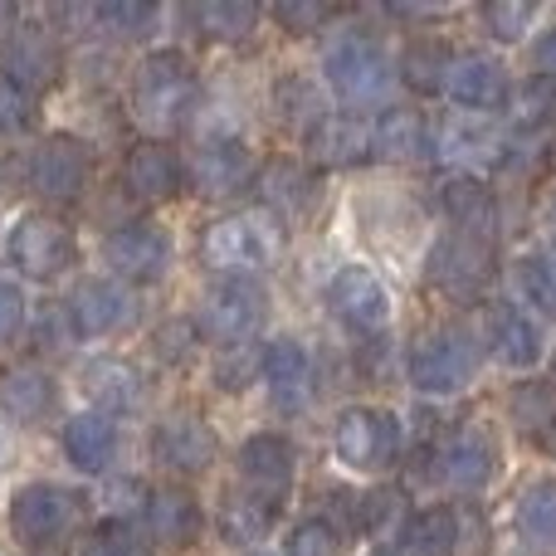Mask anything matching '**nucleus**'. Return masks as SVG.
Wrapping results in <instances>:
<instances>
[{
    "label": "nucleus",
    "mask_w": 556,
    "mask_h": 556,
    "mask_svg": "<svg viewBox=\"0 0 556 556\" xmlns=\"http://www.w3.org/2000/svg\"><path fill=\"white\" fill-rule=\"evenodd\" d=\"M440 152L454 162H498V137L473 132V127H450V132H440Z\"/></svg>",
    "instance_id": "nucleus-38"
},
{
    "label": "nucleus",
    "mask_w": 556,
    "mask_h": 556,
    "mask_svg": "<svg viewBox=\"0 0 556 556\" xmlns=\"http://www.w3.org/2000/svg\"><path fill=\"white\" fill-rule=\"evenodd\" d=\"M78 556H152V542L142 538V528H137V522L108 518V522H98V528L84 538Z\"/></svg>",
    "instance_id": "nucleus-34"
},
{
    "label": "nucleus",
    "mask_w": 556,
    "mask_h": 556,
    "mask_svg": "<svg viewBox=\"0 0 556 556\" xmlns=\"http://www.w3.org/2000/svg\"><path fill=\"white\" fill-rule=\"evenodd\" d=\"M264 307H269V298H264L260 283H250V278H225L201 303V327L215 342H240V337H250L254 327L264 323Z\"/></svg>",
    "instance_id": "nucleus-9"
},
{
    "label": "nucleus",
    "mask_w": 556,
    "mask_h": 556,
    "mask_svg": "<svg viewBox=\"0 0 556 556\" xmlns=\"http://www.w3.org/2000/svg\"><path fill=\"white\" fill-rule=\"evenodd\" d=\"M518 288L542 317H556V254H522L518 260Z\"/></svg>",
    "instance_id": "nucleus-35"
},
{
    "label": "nucleus",
    "mask_w": 556,
    "mask_h": 556,
    "mask_svg": "<svg viewBox=\"0 0 556 556\" xmlns=\"http://www.w3.org/2000/svg\"><path fill=\"white\" fill-rule=\"evenodd\" d=\"M430 278H434V288L450 293V298L483 293V283L493 278L489 240H483V235H464V230L444 235V240L434 244V254H430Z\"/></svg>",
    "instance_id": "nucleus-8"
},
{
    "label": "nucleus",
    "mask_w": 556,
    "mask_h": 556,
    "mask_svg": "<svg viewBox=\"0 0 556 556\" xmlns=\"http://www.w3.org/2000/svg\"><path fill=\"white\" fill-rule=\"evenodd\" d=\"M20 327H25V298H20L15 283L0 278V342H10Z\"/></svg>",
    "instance_id": "nucleus-46"
},
{
    "label": "nucleus",
    "mask_w": 556,
    "mask_h": 556,
    "mask_svg": "<svg viewBox=\"0 0 556 556\" xmlns=\"http://www.w3.org/2000/svg\"><path fill=\"white\" fill-rule=\"evenodd\" d=\"M254 181V162L244 142H205L191 156V186L205 201H225V195H240Z\"/></svg>",
    "instance_id": "nucleus-13"
},
{
    "label": "nucleus",
    "mask_w": 556,
    "mask_h": 556,
    "mask_svg": "<svg viewBox=\"0 0 556 556\" xmlns=\"http://www.w3.org/2000/svg\"><path fill=\"white\" fill-rule=\"evenodd\" d=\"M64 454H68V464H74V469H88V473L108 469V464H113V454H117L113 420H108V415H74V420H68V430H64Z\"/></svg>",
    "instance_id": "nucleus-25"
},
{
    "label": "nucleus",
    "mask_w": 556,
    "mask_h": 556,
    "mask_svg": "<svg viewBox=\"0 0 556 556\" xmlns=\"http://www.w3.org/2000/svg\"><path fill=\"white\" fill-rule=\"evenodd\" d=\"M498 469V450L483 430H459L440 454V479L459 493H479Z\"/></svg>",
    "instance_id": "nucleus-19"
},
{
    "label": "nucleus",
    "mask_w": 556,
    "mask_h": 556,
    "mask_svg": "<svg viewBox=\"0 0 556 556\" xmlns=\"http://www.w3.org/2000/svg\"><path fill=\"white\" fill-rule=\"evenodd\" d=\"M307 147H313L317 162H332V166L362 162V156L371 152V127H362L356 117H323V123L307 132Z\"/></svg>",
    "instance_id": "nucleus-27"
},
{
    "label": "nucleus",
    "mask_w": 556,
    "mask_h": 556,
    "mask_svg": "<svg viewBox=\"0 0 556 556\" xmlns=\"http://www.w3.org/2000/svg\"><path fill=\"white\" fill-rule=\"evenodd\" d=\"M552 230H556V215H552Z\"/></svg>",
    "instance_id": "nucleus-49"
},
{
    "label": "nucleus",
    "mask_w": 556,
    "mask_h": 556,
    "mask_svg": "<svg viewBox=\"0 0 556 556\" xmlns=\"http://www.w3.org/2000/svg\"><path fill=\"white\" fill-rule=\"evenodd\" d=\"M278 108H283V123L307 127V132L323 123V103H317V93L303 78H283V84H278Z\"/></svg>",
    "instance_id": "nucleus-39"
},
{
    "label": "nucleus",
    "mask_w": 556,
    "mask_h": 556,
    "mask_svg": "<svg viewBox=\"0 0 556 556\" xmlns=\"http://www.w3.org/2000/svg\"><path fill=\"white\" fill-rule=\"evenodd\" d=\"M10 264L35 283H49L74 264V235L54 215H20L10 230Z\"/></svg>",
    "instance_id": "nucleus-6"
},
{
    "label": "nucleus",
    "mask_w": 556,
    "mask_h": 556,
    "mask_svg": "<svg viewBox=\"0 0 556 556\" xmlns=\"http://www.w3.org/2000/svg\"><path fill=\"white\" fill-rule=\"evenodd\" d=\"M371 152L381 156V162H415V156L425 152V123L415 113H405V108H395V113L376 117L371 127Z\"/></svg>",
    "instance_id": "nucleus-30"
},
{
    "label": "nucleus",
    "mask_w": 556,
    "mask_h": 556,
    "mask_svg": "<svg viewBox=\"0 0 556 556\" xmlns=\"http://www.w3.org/2000/svg\"><path fill=\"white\" fill-rule=\"evenodd\" d=\"M0 20H5V10H0Z\"/></svg>",
    "instance_id": "nucleus-50"
},
{
    "label": "nucleus",
    "mask_w": 556,
    "mask_h": 556,
    "mask_svg": "<svg viewBox=\"0 0 556 556\" xmlns=\"http://www.w3.org/2000/svg\"><path fill=\"white\" fill-rule=\"evenodd\" d=\"M337 552H342V538L323 518H307L288 532V556H337Z\"/></svg>",
    "instance_id": "nucleus-40"
},
{
    "label": "nucleus",
    "mask_w": 556,
    "mask_h": 556,
    "mask_svg": "<svg viewBox=\"0 0 556 556\" xmlns=\"http://www.w3.org/2000/svg\"><path fill=\"white\" fill-rule=\"evenodd\" d=\"M127 313H132V298L113 278H88L68 298V323H74L78 337H108L113 327L127 323Z\"/></svg>",
    "instance_id": "nucleus-17"
},
{
    "label": "nucleus",
    "mask_w": 556,
    "mask_h": 556,
    "mask_svg": "<svg viewBox=\"0 0 556 556\" xmlns=\"http://www.w3.org/2000/svg\"><path fill=\"white\" fill-rule=\"evenodd\" d=\"M269 522H274V508H269V503H260V498H230V503H225V513H220L225 538L240 542V547L260 542L264 532H269Z\"/></svg>",
    "instance_id": "nucleus-36"
},
{
    "label": "nucleus",
    "mask_w": 556,
    "mask_h": 556,
    "mask_svg": "<svg viewBox=\"0 0 556 556\" xmlns=\"http://www.w3.org/2000/svg\"><path fill=\"white\" fill-rule=\"evenodd\" d=\"M254 191H260V201L269 205V211L298 215V211L313 205L317 181H313V172H307L303 162H293V156H274V162L254 176Z\"/></svg>",
    "instance_id": "nucleus-23"
},
{
    "label": "nucleus",
    "mask_w": 556,
    "mask_h": 556,
    "mask_svg": "<svg viewBox=\"0 0 556 556\" xmlns=\"http://www.w3.org/2000/svg\"><path fill=\"white\" fill-rule=\"evenodd\" d=\"M337 459L346 469H362V473H381L395 464L401 454V425H395L391 410H371V405H352V410L337 415Z\"/></svg>",
    "instance_id": "nucleus-4"
},
{
    "label": "nucleus",
    "mask_w": 556,
    "mask_h": 556,
    "mask_svg": "<svg viewBox=\"0 0 556 556\" xmlns=\"http://www.w3.org/2000/svg\"><path fill=\"white\" fill-rule=\"evenodd\" d=\"M444 74H450V54L440 45H415L405 54V84L420 88V93H434L444 88Z\"/></svg>",
    "instance_id": "nucleus-37"
},
{
    "label": "nucleus",
    "mask_w": 556,
    "mask_h": 556,
    "mask_svg": "<svg viewBox=\"0 0 556 556\" xmlns=\"http://www.w3.org/2000/svg\"><path fill=\"white\" fill-rule=\"evenodd\" d=\"M489 352L503 366H538L542 356V332L532 317H522L518 307H493L489 313Z\"/></svg>",
    "instance_id": "nucleus-24"
},
{
    "label": "nucleus",
    "mask_w": 556,
    "mask_h": 556,
    "mask_svg": "<svg viewBox=\"0 0 556 556\" xmlns=\"http://www.w3.org/2000/svg\"><path fill=\"white\" fill-rule=\"evenodd\" d=\"M327 303H332V313L342 317L346 327H356V332H381L386 317H391V293H386V283L371 269H356V264L332 278Z\"/></svg>",
    "instance_id": "nucleus-12"
},
{
    "label": "nucleus",
    "mask_w": 556,
    "mask_h": 556,
    "mask_svg": "<svg viewBox=\"0 0 556 556\" xmlns=\"http://www.w3.org/2000/svg\"><path fill=\"white\" fill-rule=\"evenodd\" d=\"M323 74H327V84H332V93L356 108L381 103V98L391 93V59H386V49L376 45L371 35L332 39L323 54Z\"/></svg>",
    "instance_id": "nucleus-3"
},
{
    "label": "nucleus",
    "mask_w": 556,
    "mask_h": 556,
    "mask_svg": "<svg viewBox=\"0 0 556 556\" xmlns=\"http://www.w3.org/2000/svg\"><path fill=\"white\" fill-rule=\"evenodd\" d=\"M483 25H489L493 35L503 39V45H513V39L528 35L532 5H508V0H498V5H483Z\"/></svg>",
    "instance_id": "nucleus-44"
},
{
    "label": "nucleus",
    "mask_w": 556,
    "mask_h": 556,
    "mask_svg": "<svg viewBox=\"0 0 556 556\" xmlns=\"http://www.w3.org/2000/svg\"><path fill=\"white\" fill-rule=\"evenodd\" d=\"M264 381H269V395L278 410H303L313 401V362L298 342H274L264 352Z\"/></svg>",
    "instance_id": "nucleus-20"
},
{
    "label": "nucleus",
    "mask_w": 556,
    "mask_h": 556,
    "mask_svg": "<svg viewBox=\"0 0 556 556\" xmlns=\"http://www.w3.org/2000/svg\"><path fill=\"white\" fill-rule=\"evenodd\" d=\"M538 68H542V74H552V78H556V25L538 39Z\"/></svg>",
    "instance_id": "nucleus-47"
},
{
    "label": "nucleus",
    "mask_w": 556,
    "mask_h": 556,
    "mask_svg": "<svg viewBox=\"0 0 556 556\" xmlns=\"http://www.w3.org/2000/svg\"><path fill=\"white\" fill-rule=\"evenodd\" d=\"M518 420L528 430H547L556 420V386H522L518 391Z\"/></svg>",
    "instance_id": "nucleus-43"
},
{
    "label": "nucleus",
    "mask_w": 556,
    "mask_h": 556,
    "mask_svg": "<svg viewBox=\"0 0 556 556\" xmlns=\"http://www.w3.org/2000/svg\"><path fill=\"white\" fill-rule=\"evenodd\" d=\"M0 64H5V78H15L29 93L59 84V49L39 29H10L5 45H0Z\"/></svg>",
    "instance_id": "nucleus-18"
},
{
    "label": "nucleus",
    "mask_w": 556,
    "mask_h": 556,
    "mask_svg": "<svg viewBox=\"0 0 556 556\" xmlns=\"http://www.w3.org/2000/svg\"><path fill=\"white\" fill-rule=\"evenodd\" d=\"M152 450H156V464H166V469L201 473L215 459V434L201 415H172V420L156 425Z\"/></svg>",
    "instance_id": "nucleus-15"
},
{
    "label": "nucleus",
    "mask_w": 556,
    "mask_h": 556,
    "mask_svg": "<svg viewBox=\"0 0 556 556\" xmlns=\"http://www.w3.org/2000/svg\"><path fill=\"white\" fill-rule=\"evenodd\" d=\"M166 260H172V240H166V230L152 220H127L108 235V264L123 278H132V283L162 278Z\"/></svg>",
    "instance_id": "nucleus-11"
},
{
    "label": "nucleus",
    "mask_w": 556,
    "mask_h": 556,
    "mask_svg": "<svg viewBox=\"0 0 556 556\" xmlns=\"http://www.w3.org/2000/svg\"><path fill=\"white\" fill-rule=\"evenodd\" d=\"M401 547L410 556H454L459 552V522H454V513H444V508L415 513L401 532Z\"/></svg>",
    "instance_id": "nucleus-32"
},
{
    "label": "nucleus",
    "mask_w": 556,
    "mask_h": 556,
    "mask_svg": "<svg viewBox=\"0 0 556 556\" xmlns=\"http://www.w3.org/2000/svg\"><path fill=\"white\" fill-rule=\"evenodd\" d=\"M0 405H5L20 425H35V420H45L49 405H54V381H49L39 366H15V371L0 381Z\"/></svg>",
    "instance_id": "nucleus-28"
},
{
    "label": "nucleus",
    "mask_w": 556,
    "mask_h": 556,
    "mask_svg": "<svg viewBox=\"0 0 556 556\" xmlns=\"http://www.w3.org/2000/svg\"><path fill=\"white\" fill-rule=\"evenodd\" d=\"M440 205L454 220V230H464V235H483L493 220V195H489V186L473 181V176H450V181L440 186Z\"/></svg>",
    "instance_id": "nucleus-29"
},
{
    "label": "nucleus",
    "mask_w": 556,
    "mask_h": 556,
    "mask_svg": "<svg viewBox=\"0 0 556 556\" xmlns=\"http://www.w3.org/2000/svg\"><path fill=\"white\" fill-rule=\"evenodd\" d=\"M127 186L137 201H172L181 191V156L166 142H137L127 152Z\"/></svg>",
    "instance_id": "nucleus-21"
},
{
    "label": "nucleus",
    "mask_w": 556,
    "mask_h": 556,
    "mask_svg": "<svg viewBox=\"0 0 556 556\" xmlns=\"http://www.w3.org/2000/svg\"><path fill=\"white\" fill-rule=\"evenodd\" d=\"M479 371V352H473V337L459 327H440L430 332L410 356V381L425 395H454L473 381Z\"/></svg>",
    "instance_id": "nucleus-5"
},
{
    "label": "nucleus",
    "mask_w": 556,
    "mask_h": 556,
    "mask_svg": "<svg viewBox=\"0 0 556 556\" xmlns=\"http://www.w3.org/2000/svg\"><path fill=\"white\" fill-rule=\"evenodd\" d=\"M35 123V93L0 74V132H25Z\"/></svg>",
    "instance_id": "nucleus-41"
},
{
    "label": "nucleus",
    "mask_w": 556,
    "mask_h": 556,
    "mask_svg": "<svg viewBox=\"0 0 556 556\" xmlns=\"http://www.w3.org/2000/svg\"><path fill=\"white\" fill-rule=\"evenodd\" d=\"M371 556H395V552H371Z\"/></svg>",
    "instance_id": "nucleus-48"
},
{
    "label": "nucleus",
    "mask_w": 556,
    "mask_h": 556,
    "mask_svg": "<svg viewBox=\"0 0 556 556\" xmlns=\"http://www.w3.org/2000/svg\"><path fill=\"white\" fill-rule=\"evenodd\" d=\"M274 15H278V25H283V29H293V35H307V29H317L327 15H332V10L317 5V0H278Z\"/></svg>",
    "instance_id": "nucleus-45"
},
{
    "label": "nucleus",
    "mask_w": 556,
    "mask_h": 556,
    "mask_svg": "<svg viewBox=\"0 0 556 556\" xmlns=\"http://www.w3.org/2000/svg\"><path fill=\"white\" fill-rule=\"evenodd\" d=\"M278 244H283V235H278V220L269 211H244V215H225V220L205 225L201 230V260L205 269L215 274H260L269 269L278 260Z\"/></svg>",
    "instance_id": "nucleus-2"
},
{
    "label": "nucleus",
    "mask_w": 556,
    "mask_h": 556,
    "mask_svg": "<svg viewBox=\"0 0 556 556\" xmlns=\"http://www.w3.org/2000/svg\"><path fill=\"white\" fill-rule=\"evenodd\" d=\"M195 98H201L195 68L176 49H156V54L142 59L132 84V113L147 132H176L191 117Z\"/></svg>",
    "instance_id": "nucleus-1"
},
{
    "label": "nucleus",
    "mask_w": 556,
    "mask_h": 556,
    "mask_svg": "<svg viewBox=\"0 0 556 556\" xmlns=\"http://www.w3.org/2000/svg\"><path fill=\"white\" fill-rule=\"evenodd\" d=\"M260 25V10L250 0H201L195 5V29L205 39H220V45H240L250 39V29Z\"/></svg>",
    "instance_id": "nucleus-31"
},
{
    "label": "nucleus",
    "mask_w": 556,
    "mask_h": 556,
    "mask_svg": "<svg viewBox=\"0 0 556 556\" xmlns=\"http://www.w3.org/2000/svg\"><path fill=\"white\" fill-rule=\"evenodd\" d=\"M513 528L528 542L532 552H552L556 547V479H538L528 493L518 498Z\"/></svg>",
    "instance_id": "nucleus-26"
},
{
    "label": "nucleus",
    "mask_w": 556,
    "mask_h": 556,
    "mask_svg": "<svg viewBox=\"0 0 556 556\" xmlns=\"http://www.w3.org/2000/svg\"><path fill=\"white\" fill-rule=\"evenodd\" d=\"M78 518V498L68 489H54V483H29L10 498V532L29 547H45V542H59Z\"/></svg>",
    "instance_id": "nucleus-7"
},
{
    "label": "nucleus",
    "mask_w": 556,
    "mask_h": 556,
    "mask_svg": "<svg viewBox=\"0 0 556 556\" xmlns=\"http://www.w3.org/2000/svg\"><path fill=\"white\" fill-rule=\"evenodd\" d=\"M147 522H152V538L162 542V547L186 552L201 538V503L186 489H156L152 498H147Z\"/></svg>",
    "instance_id": "nucleus-22"
},
{
    "label": "nucleus",
    "mask_w": 556,
    "mask_h": 556,
    "mask_svg": "<svg viewBox=\"0 0 556 556\" xmlns=\"http://www.w3.org/2000/svg\"><path fill=\"white\" fill-rule=\"evenodd\" d=\"M93 20L117 29V35H132V29H142L152 20V5L147 0H103V5H93Z\"/></svg>",
    "instance_id": "nucleus-42"
},
{
    "label": "nucleus",
    "mask_w": 556,
    "mask_h": 556,
    "mask_svg": "<svg viewBox=\"0 0 556 556\" xmlns=\"http://www.w3.org/2000/svg\"><path fill=\"white\" fill-rule=\"evenodd\" d=\"M29 186H35V195H45V201H78L88 186V152L84 142H74V137H49V142L35 147V156H29Z\"/></svg>",
    "instance_id": "nucleus-10"
},
{
    "label": "nucleus",
    "mask_w": 556,
    "mask_h": 556,
    "mask_svg": "<svg viewBox=\"0 0 556 556\" xmlns=\"http://www.w3.org/2000/svg\"><path fill=\"white\" fill-rule=\"evenodd\" d=\"M240 479L250 483L254 498L274 508L288 493V483H293V450H288L278 434H254L240 450Z\"/></svg>",
    "instance_id": "nucleus-16"
},
{
    "label": "nucleus",
    "mask_w": 556,
    "mask_h": 556,
    "mask_svg": "<svg viewBox=\"0 0 556 556\" xmlns=\"http://www.w3.org/2000/svg\"><path fill=\"white\" fill-rule=\"evenodd\" d=\"M88 391H93V401L108 405V410H132V405L142 401V381H137V371L123 362H98L93 371H88Z\"/></svg>",
    "instance_id": "nucleus-33"
},
{
    "label": "nucleus",
    "mask_w": 556,
    "mask_h": 556,
    "mask_svg": "<svg viewBox=\"0 0 556 556\" xmlns=\"http://www.w3.org/2000/svg\"><path fill=\"white\" fill-rule=\"evenodd\" d=\"M444 93H450L459 108L493 113V108L508 103V74H503V64L489 54H459V59H450Z\"/></svg>",
    "instance_id": "nucleus-14"
}]
</instances>
